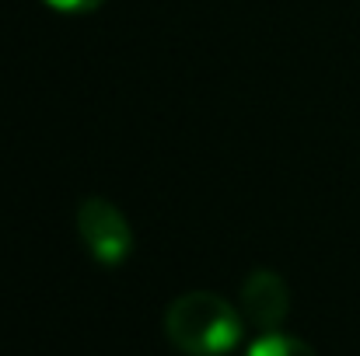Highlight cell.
I'll list each match as a JSON object with an SVG mask.
<instances>
[{"label": "cell", "mask_w": 360, "mask_h": 356, "mask_svg": "<svg viewBox=\"0 0 360 356\" xmlns=\"http://www.w3.org/2000/svg\"><path fill=\"white\" fill-rule=\"evenodd\" d=\"M238 308L214 290H189L165 311V336L186 356H228L241 343Z\"/></svg>", "instance_id": "cell-1"}, {"label": "cell", "mask_w": 360, "mask_h": 356, "mask_svg": "<svg viewBox=\"0 0 360 356\" xmlns=\"http://www.w3.org/2000/svg\"><path fill=\"white\" fill-rule=\"evenodd\" d=\"M77 235L84 241L88 255L105 265V269H116L129 258L133 251V231L122 217V210L116 203L102 199V196H88L81 199L77 206Z\"/></svg>", "instance_id": "cell-2"}, {"label": "cell", "mask_w": 360, "mask_h": 356, "mask_svg": "<svg viewBox=\"0 0 360 356\" xmlns=\"http://www.w3.org/2000/svg\"><path fill=\"white\" fill-rule=\"evenodd\" d=\"M238 311L241 318L259 329L262 336L280 332V325L290 315V286L283 283L280 272L273 269H255L248 272V279L241 283V297H238Z\"/></svg>", "instance_id": "cell-3"}, {"label": "cell", "mask_w": 360, "mask_h": 356, "mask_svg": "<svg viewBox=\"0 0 360 356\" xmlns=\"http://www.w3.org/2000/svg\"><path fill=\"white\" fill-rule=\"evenodd\" d=\"M245 356H319L304 339L297 336H283V332H269V336H259Z\"/></svg>", "instance_id": "cell-4"}, {"label": "cell", "mask_w": 360, "mask_h": 356, "mask_svg": "<svg viewBox=\"0 0 360 356\" xmlns=\"http://www.w3.org/2000/svg\"><path fill=\"white\" fill-rule=\"evenodd\" d=\"M53 11H60V14H91V11H98L105 0H46Z\"/></svg>", "instance_id": "cell-5"}]
</instances>
